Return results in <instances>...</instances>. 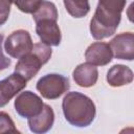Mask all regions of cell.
Listing matches in <instances>:
<instances>
[{"instance_id": "1", "label": "cell", "mask_w": 134, "mask_h": 134, "mask_svg": "<svg viewBox=\"0 0 134 134\" xmlns=\"http://www.w3.org/2000/svg\"><path fill=\"white\" fill-rule=\"evenodd\" d=\"M126 3L127 0H98L89 25L93 39L104 40L115 34Z\"/></svg>"}, {"instance_id": "2", "label": "cell", "mask_w": 134, "mask_h": 134, "mask_svg": "<svg viewBox=\"0 0 134 134\" xmlns=\"http://www.w3.org/2000/svg\"><path fill=\"white\" fill-rule=\"evenodd\" d=\"M62 110L65 119L73 127L85 128L90 126L96 114L93 100L77 91L67 92L62 100Z\"/></svg>"}, {"instance_id": "3", "label": "cell", "mask_w": 134, "mask_h": 134, "mask_svg": "<svg viewBox=\"0 0 134 134\" xmlns=\"http://www.w3.org/2000/svg\"><path fill=\"white\" fill-rule=\"evenodd\" d=\"M52 54L51 47L42 42L34 44L32 49L20 58L16 64L15 72L23 76L27 82L35 77L41 67L46 64Z\"/></svg>"}, {"instance_id": "4", "label": "cell", "mask_w": 134, "mask_h": 134, "mask_svg": "<svg viewBox=\"0 0 134 134\" xmlns=\"http://www.w3.org/2000/svg\"><path fill=\"white\" fill-rule=\"evenodd\" d=\"M37 90L46 99H57L70 88L69 80L59 73H48L37 83Z\"/></svg>"}, {"instance_id": "5", "label": "cell", "mask_w": 134, "mask_h": 134, "mask_svg": "<svg viewBox=\"0 0 134 134\" xmlns=\"http://www.w3.org/2000/svg\"><path fill=\"white\" fill-rule=\"evenodd\" d=\"M34 47V42L29 32L25 29L14 30L4 42V50L6 53L14 58L20 59L27 52H29Z\"/></svg>"}, {"instance_id": "6", "label": "cell", "mask_w": 134, "mask_h": 134, "mask_svg": "<svg viewBox=\"0 0 134 134\" xmlns=\"http://www.w3.org/2000/svg\"><path fill=\"white\" fill-rule=\"evenodd\" d=\"M42 98L30 90H24L17 95L14 107L18 115L23 118H29L39 114L43 109Z\"/></svg>"}, {"instance_id": "7", "label": "cell", "mask_w": 134, "mask_h": 134, "mask_svg": "<svg viewBox=\"0 0 134 134\" xmlns=\"http://www.w3.org/2000/svg\"><path fill=\"white\" fill-rule=\"evenodd\" d=\"M115 59L133 61L134 59V34L131 31L116 35L109 43Z\"/></svg>"}, {"instance_id": "8", "label": "cell", "mask_w": 134, "mask_h": 134, "mask_svg": "<svg viewBox=\"0 0 134 134\" xmlns=\"http://www.w3.org/2000/svg\"><path fill=\"white\" fill-rule=\"evenodd\" d=\"M27 85V81L19 73L14 72L0 81V108L6 106L9 100L21 92Z\"/></svg>"}, {"instance_id": "9", "label": "cell", "mask_w": 134, "mask_h": 134, "mask_svg": "<svg viewBox=\"0 0 134 134\" xmlns=\"http://www.w3.org/2000/svg\"><path fill=\"white\" fill-rule=\"evenodd\" d=\"M36 32L43 44L48 46H59L62 35L55 20L42 19L36 22Z\"/></svg>"}, {"instance_id": "10", "label": "cell", "mask_w": 134, "mask_h": 134, "mask_svg": "<svg viewBox=\"0 0 134 134\" xmlns=\"http://www.w3.org/2000/svg\"><path fill=\"white\" fill-rule=\"evenodd\" d=\"M85 59L86 62L94 66H106L112 61L113 54L108 43L94 42L87 47Z\"/></svg>"}, {"instance_id": "11", "label": "cell", "mask_w": 134, "mask_h": 134, "mask_svg": "<svg viewBox=\"0 0 134 134\" xmlns=\"http://www.w3.org/2000/svg\"><path fill=\"white\" fill-rule=\"evenodd\" d=\"M27 119V125L30 132L35 134H44L48 132L53 126L54 112L49 105L44 104L43 109L39 114Z\"/></svg>"}, {"instance_id": "12", "label": "cell", "mask_w": 134, "mask_h": 134, "mask_svg": "<svg viewBox=\"0 0 134 134\" xmlns=\"http://www.w3.org/2000/svg\"><path fill=\"white\" fill-rule=\"evenodd\" d=\"M72 77L75 84L83 88H89L96 84L98 79L97 67L86 62L77 65L72 72Z\"/></svg>"}, {"instance_id": "13", "label": "cell", "mask_w": 134, "mask_h": 134, "mask_svg": "<svg viewBox=\"0 0 134 134\" xmlns=\"http://www.w3.org/2000/svg\"><path fill=\"white\" fill-rule=\"evenodd\" d=\"M106 80L111 87H121L132 83L133 71L126 65H113L107 72Z\"/></svg>"}, {"instance_id": "14", "label": "cell", "mask_w": 134, "mask_h": 134, "mask_svg": "<svg viewBox=\"0 0 134 134\" xmlns=\"http://www.w3.org/2000/svg\"><path fill=\"white\" fill-rule=\"evenodd\" d=\"M31 15H32V19L35 20V22L42 20V19H51V20L57 21L59 18L57 6L52 2L47 1V0H41L38 8Z\"/></svg>"}, {"instance_id": "15", "label": "cell", "mask_w": 134, "mask_h": 134, "mask_svg": "<svg viewBox=\"0 0 134 134\" xmlns=\"http://www.w3.org/2000/svg\"><path fill=\"white\" fill-rule=\"evenodd\" d=\"M67 13L73 18H83L90 10L89 0H63Z\"/></svg>"}, {"instance_id": "16", "label": "cell", "mask_w": 134, "mask_h": 134, "mask_svg": "<svg viewBox=\"0 0 134 134\" xmlns=\"http://www.w3.org/2000/svg\"><path fill=\"white\" fill-rule=\"evenodd\" d=\"M19 10L25 14H32L39 6L41 0H10Z\"/></svg>"}, {"instance_id": "17", "label": "cell", "mask_w": 134, "mask_h": 134, "mask_svg": "<svg viewBox=\"0 0 134 134\" xmlns=\"http://www.w3.org/2000/svg\"><path fill=\"white\" fill-rule=\"evenodd\" d=\"M20 133L16 126L14 120L12 119V117L3 111H0V133Z\"/></svg>"}, {"instance_id": "18", "label": "cell", "mask_w": 134, "mask_h": 134, "mask_svg": "<svg viewBox=\"0 0 134 134\" xmlns=\"http://www.w3.org/2000/svg\"><path fill=\"white\" fill-rule=\"evenodd\" d=\"M10 0H0V26L5 24L10 13Z\"/></svg>"}, {"instance_id": "19", "label": "cell", "mask_w": 134, "mask_h": 134, "mask_svg": "<svg viewBox=\"0 0 134 134\" xmlns=\"http://www.w3.org/2000/svg\"><path fill=\"white\" fill-rule=\"evenodd\" d=\"M3 38H4V36H3V35H0V71L6 69V68L9 67L10 64H12L10 59H8L7 57H5L4 53H3V51H2V42H3Z\"/></svg>"}]
</instances>
